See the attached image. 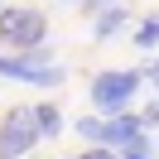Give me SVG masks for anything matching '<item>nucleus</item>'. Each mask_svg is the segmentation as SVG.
<instances>
[{
  "mask_svg": "<svg viewBox=\"0 0 159 159\" xmlns=\"http://www.w3.org/2000/svg\"><path fill=\"white\" fill-rule=\"evenodd\" d=\"M0 77L29 82V87H58V82H63V68H58V63L39 68V63H29V58H0Z\"/></svg>",
  "mask_w": 159,
  "mask_h": 159,
  "instance_id": "obj_4",
  "label": "nucleus"
},
{
  "mask_svg": "<svg viewBox=\"0 0 159 159\" xmlns=\"http://www.w3.org/2000/svg\"><path fill=\"white\" fill-rule=\"evenodd\" d=\"M43 34H48V20L39 10H0V39L15 43V48H39Z\"/></svg>",
  "mask_w": 159,
  "mask_h": 159,
  "instance_id": "obj_2",
  "label": "nucleus"
},
{
  "mask_svg": "<svg viewBox=\"0 0 159 159\" xmlns=\"http://www.w3.org/2000/svg\"><path fill=\"white\" fill-rule=\"evenodd\" d=\"M145 77L154 82V92H159V63H145Z\"/></svg>",
  "mask_w": 159,
  "mask_h": 159,
  "instance_id": "obj_12",
  "label": "nucleus"
},
{
  "mask_svg": "<svg viewBox=\"0 0 159 159\" xmlns=\"http://www.w3.org/2000/svg\"><path fill=\"white\" fill-rule=\"evenodd\" d=\"M130 92H140V72H130V68L101 72V77L92 82V101H97V111H106V116H120V111H125Z\"/></svg>",
  "mask_w": 159,
  "mask_h": 159,
  "instance_id": "obj_1",
  "label": "nucleus"
},
{
  "mask_svg": "<svg viewBox=\"0 0 159 159\" xmlns=\"http://www.w3.org/2000/svg\"><path fill=\"white\" fill-rule=\"evenodd\" d=\"M29 111H34V125H39V140H48V135H58V130H63L58 106H29Z\"/></svg>",
  "mask_w": 159,
  "mask_h": 159,
  "instance_id": "obj_7",
  "label": "nucleus"
},
{
  "mask_svg": "<svg viewBox=\"0 0 159 159\" xmlns=\"http://www.w3.org/2000/svg\"><path fill=\"white\" fill-rule=\"evenodd\" d=\"M145 125H159V101H149V106H145Z\"/></svg>",
  "mask_w": 159,
  "mask_h": 159,
  "instance_id": "obj_11",
  "label": "nucleus"
},
{
  "mask_svg": "<svg viewBox=\"0 0 159 159\" xmlns=\"http://www.w3.org/2000/svg\"><path fill=\"white\" fill-rule=\"evenodd\" d=\"M34 145H39V125H34L29 106L10 111V116L0 120V159H20V154H29Z\"/></svg>",
  "mask_w": 159,
  "mask_h": 159,
  "instance_id": "obj_3",
  "label": "nucleus"
},
{
  "mask_svg": "<svg viewBox=\"0 0 159 159\" xmlns=\"http://www.w3.org/2000/svg\"><path fill=\"white\" fill-rule=\"evenodd\" d=\"M82 159H116L111 149H92V154H82Z\"/></svg>",
  "mask_w": 159,
  "mask_h": 159,
  "instance_id": "obj_13",
  "label": "nucleus"
},
{
  "mask_svg": "<svg viewBox=\"0 0 159 159\" xmlns=\"http://www.w3.org/2000/svg\"><path fill=\"white\" fill-rule=\"evenodd\" d=\"M120 159H154V140H145V135H130L125 145H120Z\"/></svg>",
  "mask_w": 159,
  "mask_h": 159,
  "instance_id": "obj_8",
  "label": "nucleus"
},
{
  "mask_svg": "<svg viewBox=\"0 0 159 159\" xmlns=\"http://www.w3.org/2000/svg\"><path fill=\"white\" fill-rule=\"evenodd\" d=\"M120 29H125V10H116V5H111L106 15H97V24H92V34H97V39H116Z\"/></svg>",
  "mask_w": 159,
  "mask_h": 159,
  "instance_id": "obj_6",
  "label": "nucleus"
},
{
  "mask_svg": "<svg viewBox=\"0 0 159 159\" xmlns=\"http://www.w3.org/2000/svg\"><path fill=\"white\" fill-rule=\"evenodd\" d=\"M130 135H140V120H135V116H106V120H101V140H97V145H101V149H111V145L120 149Z\"/></svg>",
  "mask_w": 159,
  "mask_h": 159,
  "instance_id": "obj_5",
  "label": "nucleus"
},
{
  "mask_svg": "<svg viewBox=\"0 0 159 159\" xmlns=\"http://www.w3.org/2000/svg\"><path fill=\"white\" fill-rule=\"evenodd\" d=\"M72 130H77L82 140H92V145H97V140H101V116H82V120H77Z\"/></svg>",
  "mask_w": 159,
  "mask_h": 159,
  "instance_id": "obj_10",
  "label": "nucleus"
},
{
  "mask_svg": "<svg viewBox=\"0 0 159 159\" xmlns=\"http://www.w3.org/2000/svg\"><path fill=\"white\" fill-rule=\"evenodd\" d=\"M135 43H140V48H154V43H159V20H145V24H140V29H135Z\"/></svg>",
  "mask_w": 159,
  "mask_h": 159,
  "instance_id": "obj_9",
  "label": "nucleus"
}]
</instances>
